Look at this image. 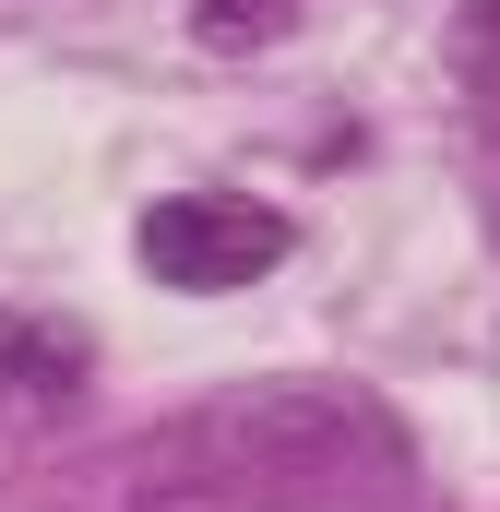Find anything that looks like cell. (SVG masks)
<instances>
[{
	"label": "cell",
	"instance_id": "cell-5",
	"mask_svg": "<svg viewBox=\"0 0 500 512\" xmlns=\"http://www.w3.org/2000/svg\"><path fill=\"white\" fill-rule=\"evenodd\" d=\"M286 24H298V0H191V36L203 48H262Z\"/></svg>",
	"mask_w": 500,
	"mask_h": 512
},
{
	"label": "cell",
	"instance_id": "cell-3",
	"mask_svg": "<svg viewBox=\"0 0 500 512\" xmlns=\"http://www.w3.org/2000/svg\"><path fill=\"white\" fill-rule=\"evenodd\" d=\"M84 370H96V346H84L72 322H48V310H0V405H12V417L72 405Z\"/></svg>",
	"mask_w": 500,
	"mask_h": 512
},
{
	"label": "cell",
	"instance_id": "cell-1",
	"mask_svg": "<svg viewBox=\"0 0 500 512\" xmlns=\"http://www.w3.org/2000/svg\"><path fill=\"white\" fill-rule=\"evenodd\" d=\"M393 417L346 382H239L191 405L155 453L131 512H346L370 477H393Z\"/></svg>",
	"mask_w": 500,
	"mask_h": 512
},
{
	"label": "cell",
	"instance_id": "cell-2",
	"mask_svg": "<svg viewBox=\"0 0 500 512\" xmlns=\"http://www.w3.org/2000/svg\"><path fill=\"white\" fill-rule=\"evenodd\" d=\"M131 251H143L155 286H179V298H227V286H250V274L286 262V215L250 203V191H167Z\"/></svg>",
	"mask_w": 500,
	"mask_h": 512
},
{
	"label": "cell",
	"instance_id": "cell-4",
	"mask_svg": "<svg viewBox=\"0 0 500 512\" xmlns=\"http://www.w3.org/2000/svg\"><path fill=\"white\" fill-rule=\"evenodd\" d=\"M453 84H465L477 120L500 131V0H453Z\"/></svg>",
	"mask_w": 500,
	"mask_h": 512
}]
</instances>
